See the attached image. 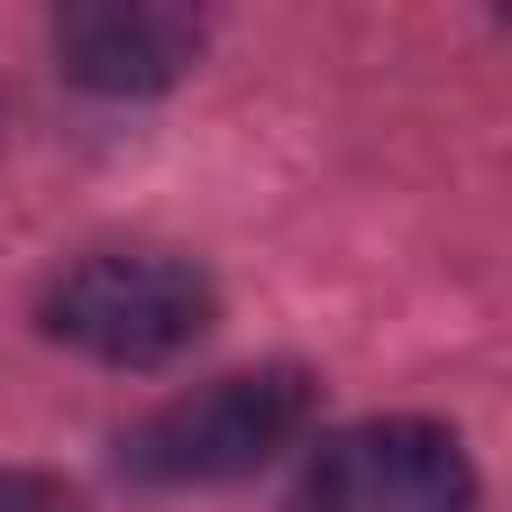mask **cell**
<instances>
[{"label": "cell", "instance_id": "277c9868", "mask_svg": "<svg viewBox=\"0 0 512 512\" xmlns=\"http://www.w3.org/2000/svg\"><path fill=\"white\" fill-rule=\"evenodd\" d=\"M200 56V16L160 0H80L56 16V64L88 96H160Z\"/></svg>", "mask_w": 512, "mask_h": 512}, {"label": "cell", "instance_id": "7a4b0ae2", "mask_svg": "<svg viewBox=\"0 0 512 512\" xmlns=\"http://www.w3.org/2000/svg\"><path fill=\"white\" fill-rule=\"evenodd\" d=\"M304 424H312V376L304 368H240V376H216V384L152 408L120 440V472L144 488L240 480L272 448H288Z\"/></svg>", "mask_w": 512, "mask_h": 512}, {"label": "cell", "instance_id": "3957f363", "mask_svg": "<svg viewBox=\"0 0 512 512\" xmlns=\"http://www.w3.org/2000/svg\"><path fill=\"white\" fill-rule=\"evenodd\" d=\"M480 480L448 424L368 416L312 448L288 512H472Z\"/></svg>", "mask_w": 512, "mask_h": 512}, {"label": "cell", "instance_id": "5b68a950", "mask_svg": "<svg viewBox=\"0 0 512 512\" xmlns=\"http://www.w3.org/2000/svg\"><path fill=\"white\" fill-rule=\"evenodd\" d=\"M0 512H80V496L48 472H0Z\"/></svg>", "mask_w": 512, "mask_h": 512}, {"label": "cell", "instance_id": "6da1fadb", "mask_svg": "<svg viewBox=\"0 0 512 512\" xmlns=\"http://www.w3.org/2000/svg\"><path fill=\"white\" fill-rule=\"evenodd\" d=\"M48 336L104 360V368H160L176 352H192L216 320V288L200 264L160 256V248H104L80 256L48 304H40Z\"/></svg>", "mask_w": 512, "mask_h": 512}]
</instances>
